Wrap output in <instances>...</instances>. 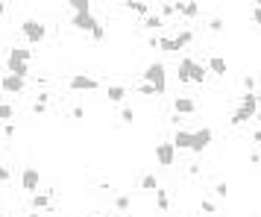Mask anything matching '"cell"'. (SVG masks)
<instances>
[{
	"label": "cell",
	"mask_w": 261,
	"mask_h": 217,
	"mask_svg": "<svg viewBox=\"0 0 261 217\" xmlns=\"http://www.w3.org/2000/svg\"><path fill=\"white\" fill-rule=\"evenodd\" d=\"M141 82L153 85L156 94H165V91H167V68H165L162 62H150V65L144 68V73H141Z\"/></svg>",
	"instance_id": "cell-1"
},
{
	"label": "cell",
	"mask_w": 261,
	"mask_h": 217,
	"mask_svg": "<svg viewBox=\"0 0 261 217\" xmlns=\"http://www.w3.org/2000/svg\"><path fill=\"white\" fill-rule=\"evenodd\" d=\"M71 24L76 26V29H82V32H88L94 41H103L106 38V29H103V24L91 15V12H85V15H73L71 18Z\"/></svg>",
	"instance_id": "cell-2"
},
{
	"label": "cell",
	"mask_w": 261,
	"mask_h": 217,
	"mask_svg": "<svg viewBox=\"0 0 261 217\" xmlns=\"http://www.w3.org/2000/svg\"><path fill=\"white\" fill-rule=\"evenodd\" d=\"M21 35H24L29 44H41V41L47 38V26H44V21H38V18H26V21L21 24Z\"/></svg>",
	"instance_id": "cell-3"
},
{
	"label": "cell",
	"mask_w": 261,
	"mask_h": 217,
	"mask_svg": "<svg viewBox=\"0 0 261 217\" xmlns=\"http://www.w3.org/2000/svg\"><path fill=\"white\" fill-rule=\"evenodd\" d=\"M68 88H71V91H97V88H103V85H100V79H97V76L76 73V76H71V79H68Z\"/></svg>",
	"instance_id": "cell-4"
},
{
	"label": "cell",
	"mask_w": 261,
	"mask_h": 217,
	"mask_svg": "<svg viewBox=\"0 0 261 217\" xmlns=\"http://www.w3.org/2000/svg\"><path fill=\"white\" fill-rule=\"evenodd\" d=\"M156 162H159L162 168H170V165L176 162V147H173V141L156 144Z\"/></svg>",
	"instance_id": "cell-5"
},
{
	"label": "cell",
	"mask_w": 261,
	"mask_h": 217,
	"mask_svg": "<svg viewBox=\"0 0 261 217\" xmlns=\"http://www.w3.org/2000/svg\"><path fill=\"white\" fill-rule=\"evenodd\" d=\"M38 182H41L38 168H24V173H21V188H24L26 194H38Z\"/></svg>",
	"instance_id": "cell-6"
},
{
	"label": "cell",
	"mask_w": 261,
	"mask_h": 217,
	"mask_svg": "<svg viewBox=\"0 0 261 217\" xmlns=\"http://www.w3.org/2000/svg\"><path fill=\"white\" fill-rule=\"evenodd\" d=\"M0 88H3L6 94H21V91L26 88V79H24V76H15V73H6V76L0 79Z\"/></svg>",
	"instance_id": "cell-7"
},
{
	"label": "cell",
	"mask_w": 261,
	"mask_h": 217,
	"mask_svg": "<svg viewBox=\"0 0 261 217\" xmlns=\"http://www.w3.org/2000/svg\"><path fill=\"white\" fill-rule=\"evenodd\" d=\"M212 138H214V132H212L209 126L197 129V132H194V144H191V153H197V156H200V153H203V150L212 144Z\"/></svg>",
	"instance_id": "cell-8"
},
{
	"label": "cell",
	"mask_w": 261,
	"mask_h": 217,
	"mask_svg": "<svg viewBox=\"0 0 261 217\" xmlns=\"http://www.w3.org/2000/svg\"><path fill=\"white\" fill-rule=\"evenodd\" d=\"M6 62H12V65H29L32 62V50L29 47H12L9 56H6Z\"/></svg>",
	"instance_id": "cell-9"
},
{
	"label": "cell",
	"mask_w": 261,
	"mask_h": 217,
	"mask_svg": "<svg viewBox=\"0 0 261 217\" xmlns=\"http://www.w3.org/2000/svg\"><path fill=\"white\" fill-rule=\"evenodd\" d=\"M173 112L176 115H194L197 112V100L194 97H176L173 100Z\"/></svg>",
	"instance_id": "cell-10"
},
{
	"label": "cell",
	"mask_w": 261,
	"mask_h": 217,
	"mask_svg": "<svg viewBox=\"0 0 261 217\" xmlns=\"http://www.w3.org/2000/svg\"><path fill=\"white\" fill-rule=\"evenodd\" d=\"M191 144H194V132H188V129H176V135H173V147H176V150H191Z\"/></svg>",
	"instance_id": "cell-11"
},
{
	"label": "cell",
	"mask_w": 261,
	"mask_h": 217,
	"mask_svg": "<svg viewBox=\"0 0 261 217\" xmlns=\"http://www.w3.org/2000/svg\"><path fill=\"white\" fill-rule=\"evenodd\" d=\"M206 68H209V73H214V76H226V59H223V56H212V59L206 62Z\"/></svg>",
	"instance_id": "cell-12"
},
{
	"label": "cell",
	"mask_w": 261,
	"mask_h": 217,
	"mask_svg": "<svg viewBox=\"0 0 261 217\" xmlns=\"http://www.w3.org/2000/svg\"><path fill=\"white\" fill-rule=\"evenodd\" d=\"M238 109H241V112H247V115H253V118H256V112H259V97H256V94H250V91H247V94H244V97H241V106H238Z\"/></svg>",
	"instance_id": "cell-13"
},
{
	"label": "cell",
	"mask_w": 261,
	"mask_h": 217,
	"mask_svg": "<svg viewBox=\"0 0 261 217\" xmlns=\"http://www.w3.org/2000/svg\"><path fill=\"white\" fill-rule=\"evenodd\" d=\"M50 197H53V191L32 194V209H35V212H47V209H50Z\"/></svg>",
	"instance_id": "cell-14"
},
{
	"label": "cell",
	"mask_w": 261,
	"mask_h": 217,
	"mask_svg": "<svg viewBox=\"0 0 261 217\" xmlns=\"http://www.w3.org/2000/svg\"><path fill=\"white\" fill-rule=\"evenodd\" d=\"M176 12L185 15V18H197V15H200V3H194V0H188V3H176Z\"/></svg>",
	"instance_id": "cell-15"
},
{
	"label": "cell",
	"mask_w": 261,
	"mask_h": 217,
	"mask_svg": "<svg viewBox=\"0 0 261 217\" xmlns=\"http://www.w3.org/2000/svg\"><path fill=\"white\" fill-rule=\"evenodd\" d=\"M106 94H109V100H112V103H123V100H126V94H129V88H123V85H109V88H106Z\"/></svg>",
	"instance_id": "cell-16"
},
{
	"label": "cell",
	"mask_w": 261,
	"mask_h": 217,
	"mask_svg": "<svg viewBox=\"0 0 261 217\" xmlns=\"http://www.w3.org/2000/svg\"><path fill=\"white\" fill-rule=\"evenodd\" d=\"M126 9H132L135 15H141V18H147L150 15V3H144V0H129V3H123Z\"/></svg>",
	"instance_id": "cell-17"
},
{
	"label": "cell",
	"mask_w": 261,
	"mask_h": 217,
	"mask_svg": "<svg viewBox=\"0 0 261 217\" xmlns=\"http://www.w3.org/2000/svg\"><path fill=\"white\" fill-rule=\"evenodd\" d=\"M191 68H194V59H182L179 62V82H191Z\"/></svg>",
	"instance_id": "cell-18"
},
{
	"label": "cell",
	"mask_w": 261,
	"mask_h": 217,
	"mask_svg": "<svg viewBox=\"0 0 261 217\" xmlns=\"http://www.w3.org/2000/svg\"><path fill=\"white\" fill-rule=\"evenodd\" d=\"M144 26H147V29H165V18L156 15V12H150V15L144 18Z\"/></svg>",
	"instance_id": "cell-19"
},
{
	"label": "cell",
	"mask_w": 261,
	"mask_h": 217,
	"mask_svg": "<svg viewBox=\"0 0 261 217\" xmlns=\"http://www.w3.org/2000/svg\"><path fill=\"white\" fill-rule=\"evenodd\" d=\"M159 50H165V53H179L182 47H179L176 38H159Z\"/></svg>",
	"instance_id": "cell-20"
},
{
	"label": "cell",
	"mask_w": 261,
	"mask_h": 217,
	"mask_svg": "<svg viewBox=\"0 0 261 217\" xmlns=\"http://www.w3.org/2000/svg\"><path fill=\"white\" fill-rule=\"evenodd\" d=\"M68 6L73 9V15H85V12H91V3H88V0H68Z\"/></svg>",
	"instance_id": "cell-21"
},
{
	"label": "cell",
	"mask_w": 261,
	"mask_h": 217,
	"mask_svg": "<svg viewBox=\"0 0 261 217\" xmlns=\"http://www.w3.org/2000/svg\"><path fill=\"white\" fill-rule=\"evenodd\" d=\"M206 73H209V68H206V65H200V62H194V68H191V82H203V79H206Z\"/></svg>",
	"instance_id": "cell-22"
},
{
	"label": "cell",
	"mask_w": 261,
	"mask_h": 217,
	"mask_svg": "<svg viewBox=\"0 0 261 217\" xmlns=\"http://www.w3.org/2000/svg\"><path fill=\"white\" fill-rule=\"evenodd\" d=\"M156 188H159L156 173H144V176H141V191H156Z\"/></svg>",
	"instance_id": "cell-23"
},
{
	"label": "cell",
	"mask_w": 261,
	"mask_h": 217,
	"mask_svg": "<svg viewBox=\"0 0 261 217\" xmlns=\"http://www.w3.org/2000/svg\"><path fill=\"white\" fill-rule=\"evenodd\" d=\"M156 206H159V212H167V209H170V200H167V191H162V188H156Z\"/></svg>",
	"instance_id": "cell-24"
},
{
	"label": "cell",
	"mask_w": 261,
	"mask_h": 217,
	"mask_svg": "<svg viewBox=\"0 0 261 217\" xmlns=\"http://www.w3.org/2000/svg\"><path fill=\"white\" fill-rule=\"evenodd\" d=\"M247 121H253V115H247V112H241V109H238V112L229 118V123H232V126H244Z\"/></svg>",
	"instance_id": "cell-25"
},
{
	"label": "cell",
	"mask_w": 261,
	"mask_h": 217,
	"mask_svg": "<svg viewBox=\"0 0 261 217\" xmlns=\"http://www.w3.org/2000/svg\"><path fill=\"white\" fill-rule=\"evenodd\" d=\"M129 206H132V200H129L126 194H118V197H115V209H118V212H129Z\"/></svg>",
	"instance_id": "cell-26"
},
{
	"label": "cell",
	"mask_w": 261,
	"mask_h": 217,
	"mask_svg": "<svg viewBox=\"0 0 261 217\" xmlns=\"http://www.w3.org/2000/svg\"><path fill=\"white\" fill-rule=\"evenodd\" d=\"M159 15H162V18H173V15H176V3H162Z\"/></svg>",
	"instance_id": "cell-27"
},
{
	"label": "cell",
	"mask_w": 261,
	"mask_h": 217,
	"mask_svg": "<svg viewBox=\"0 0 261 217\" xmlns=\"http://www.w3.org/2000/svg\"><path fill=\"white\" fill-rule=\"evenodd\" d=\"M209 29H212V32H223V29H226V21H223V18H212V21H209Z\"/></svg>",
	"instance_id": "cell-28"
},
{
	"label": "cell",
	"mask_w": 261,
	"mask_h": 217,
	"mask_svg": "<svg viewBox=\"0 0 261 217\" xmlns=\"http://www.w3.org/2000/svg\"><path fill=\"white\" fill-rule=\"evenodd\" d=\"M176 41H179V47H188V44L194 41V32H191V29H185V32H179V35H176Z\"/></svg>",
	"instance_id": "cell-29"
},
{
	"label": "cell",
	"mask_w": 261,
	"mask_h": 217,
	"mask_svg": "<svg viewBox=\"0 0 261 217\" xmlns=\"http://www.w3.org/2000/svg\"><path fill=\"white\" fill-rule=\"evenodd\" d=\"M135 91H138V94H144V97H156V88H153V85H147V82H138V85H135Z\"/></svg>",
	"instance_id": "cell-30"
},
{
	"label": "cell",
	"mask_w": 261,
	"mask_h": 217,
	"mask_svg": "<svg viewBox=\"0 0 261 217\" xmlns=\"http://www.w3.org/2000/svg\"><path fill=\"white\" fill-rule=\"evenodd\" d=\"M120 121H123V123H132V121H135V112H132L129 106H123V109H120Z\"/></svg>",
	"instance_id": "cell-31"
},
{
	"label": "cell",
	"mask_w": 261,
	"mask_h": 217,
	"mask_svg": "<svg viewBox=\"0 0 261 217\" xmlns=\"http://www.w3.org/2000/svg\"><path fill=\"white\" fill-rule=\"evenodd\" d=\"M12 115H15V109L6 106V103H0V121H12Z\"/></svg>",
	"instance_id": "cell-32"
},
{
	"label": "cell",
	"mask_w": 261,
	"mask_h": 217,
	"mask_svg": "<svg viewBox=\"0 0 261 217\" xmlns=\"http://www.w3.org/2000/svg\"><path fill=\"white\" fill-rule=\"evenodd\" d=\"M244 88H247L250 94H256V76H244Z\"/></svg>",
	"instance_id": "cell-33"
},
{
	"label": "cell",
	"mask_w": 261,
	"mask_h": 217,
	"mask_svg": "<svg viewBox=\"0 0 261 217\" xmlns=\"http://www.w3.org/2000/svg\"><path fill=\"white\" fill-rule=\"evenodd\" d=\"M71 118H73V121H82V118H85V109H82V106H73V109H71Z\"/></svg>",
	"instance_id": "cell-34"
},
{
	"label": "cell",
	"mask_w": 261,
	"mask_h": 217,
	"mask_svg": "<svg viewBox=\"0 0 261 217\" xmlns=\"http://www.w3.org/2000/svg\"><path fill=\"white\" fill-rule=\"evenodd\" d=\"M214 194H217V197H226V194H229L226 182H217V185H214Z\"/></svg>",
	"instance_id": "cell-35"
},
{
	"label": "cell",
	"mask_w": 261,
	"mask_h": 217,
	"mask_svg": "<svg viewBox=\"0 0 261 217\" xmlns=\"http://www.w3.org/2000/svg\"><path fill=\"white\" fill-rule=\"evenodd\" d=\"M203 212H206V215H214V212H217V206H214L212 200H203Z\"/></svg>",
	"instance_id": "cell-36"
},
{
	"label": "cell",
	"mask_w": 261,
	"mask_h": 217,
	"mask_svg": "<svg viewBox=\"0 0 261 217\" xmlns=\"http://www.w3.org/2000/svg\"><path fill=\"white\" fill-rule=\"evenodd\" d=\"M9 179H12V173H9V168H6V165H0V182L6 185Z\"/></svg>",
	"instance_id": "cell-37"
},
{
	"label": "cell",
	"mask_w": 261,
	"mask_h": 217,
	"mask_svg": "<svg viewBox=\"0 0 261 217\" xmlns=\"http://www.w3.org/2000/svg\"><path fill=\"white\" fill-rule=\"evenodd\" d=\"M35 103H44V106H47V103H50V94H47V91H41V94L35 97Z\"/></svg>",
	"instance_id": "cell-38"
},
{
	"label": "cell",
	"mask_w": 261,
	"mask_h": 217,
	"mask_svg": "<svg viewBox=\"0 0 261 217\" xmlns=\"http://www.w3.org/2000/svg\"><path fill=\"white\" fill-rule=\"evenodd\" d=\"M32 112H35V115H44V112H47V106H44V103H32Z\"/></svg>",
	"instance_id": "cell-39"
},
{
	"label": "cell",
	"mask_w": 261,
	"mask_h": 217,
	"mask_svg": "<svg viewBox=\"0 0 261 217\" xmlns=\"http://www.w3.org/2000/svg\"><path fill=\"white\" fill-rule=\"evenodd\" d=\"M3 132H6V135L12 138V135H15V123H6V126H3Z\"/></svg>",
	"instance_id": "cell-40"
},
{
	"label": "cell",
	"mask_w": 261,
	"mask_h": 217,
	"mask_svg": "<svg viewBox=\"0 0 261 217\" xmlns=\"http://www.w3.org/2000/svg\"><path fill=\"white\" fill-rule=\"evenodd\" d=\"M188 176H200V165H191L188 168Z\"/></svg>",
	"instance_id": "cell-41"
},
{
	"label": "cell",
	"mask_w": 261,
	"mask_h": 217,
	"mask_svg": "<svg viewBox=\"0 0 261 217\" xmlns=\"http://www.w3.org/2000/svg\"><path fill=\"white\" fill-rule=\"evenodd\" d=\"M253 21H256V24H259V26H261V9H259V6L253 9Z\"/></svg>",
	"instance_id": "cell-42"
},
{
	"label": "cell",
	"mask_w": 261,
	"mask_h": 217,
	"mask_svg": "<svg viewBox=\"0 0 261 217\" xmlns=\"http://www.w3.org/2000/svg\"><path fill=\"white\" fill-rule=\"evenodd\" d=\"M253 144H261V129H256V132H253Z\"/></svg>",
	"instance_id": "cell-43"
},
{
	"label": "cell",
	"mask_w": 261,
	"mask_h": 217,
	"mask_svg": "<svg viewBox=\"0 0 261 217\" xmlns=\"http://www.w3.org/2000/svg\"><path fill=\"white\" fill-rule=\"evenodd\" d=\"M6 6H9V3H3V0H0V18L6 15Z\"/></svg>",
	"instance_id": "cell-44"
},
{
	"label": "cell",
	"mask_w": 261,
	"mask_h": 217,
	"mask_svg": "<svg viewBox=\"0 0 261 217\" xmlns=\"http://www.w3.org/2000/svg\"><path fill=\"white\" fill-rule=\"evenodd\" d=\"M38 215H41V212H35V209H32V212H29L26 217H38Z\"/></svg>",
	"instance_id": "cell-45"
},
{
	"label": "cell",
	"mask_w": 261,
	"mask_h": 217,
	"mask_svg": "<svg viewBox=\"0 0 261 217\" xmlns=\"http://www.w3.org/2000/svg\"><path fill=\"white\" fill-rule=\"evenodd\" d=\"M256 97H259V109H261V94H256Z\"/></svg>",
	"instance_id": "cell-46"
},
{
	"label": "cell",
	"mask_w": 261,
	"mask_h": 217,
	"mask_svg": "<svg viewBox=\"0 0 261 217\" xmlns=\"http://www.w3.org/2000/svg\"><path fill=\"white\" fill-rule=\"evenodd\" d=\"M0 217H6V215H3V209H0Z\"/></svg>",
	"instance_id": "cell-47"
},
{
	"label": "cell",
	"mask_w": 261,
	"mask_h": 217,
	"mask_svg": "<svg viewBox=\"0 0 261 217\" xmlns=\"http://www.w3.org/2000/svg\"><path fill=\"white\" fill-rule=\"evenodd\" d=\"M0 126H3V121H0Z\"/></svg>",
	"instance_id": "cell-48"
}]
</instances>
